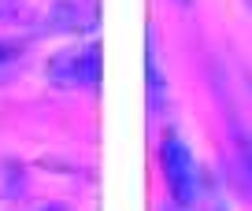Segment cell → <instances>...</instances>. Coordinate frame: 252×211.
<instances>
[{
  "mask_svg": "<svg viewBox=\"0 0 252 211\" xmlns=\"http://www.w3.org/2000/svg\"><path fill=\"white\" fill-rule=\"evenodd\" d=\"M145 78H149V111L159 115L167 100V82L159 70V56H156V33L149 30V45H145Z\"/></svg>",
  "mask_w": 252,
  "mask_h": 211,
  "instance_id": "4",
  "label": "cell"
},
{
  "mask_svg": "<svg viewBox=\"0 0 252 211\" xmlns=\"http://www.w3.org/2000/svg\"><path fill=\"white\" fill-rule=\"evenodd\" d=\"M245 4H249V8H252V0H245Z\"/></svg>",
  "mask_w": 252,
  "mask_h": 211,
  "instance_id": "9",
  "label": "cell"
},
{
  "mask_svg": "<svg viewBox=\"0 0 252 211\" xmlns=\"http://www.w3.org/2000/svg\"><path fill=\"white\" fill-rule=\"evenodd\" d=\"M26 11V0H0V23H8V19H19Z\"/></svg>",
  "mask_w": 252,
  "mask_h": 211,
  "instance_id": "7",
  "label": "cell"
},
{
  "mask_svg": "<svg viewBox=\"0 0 252 211\" xmlns=\"http://www.w3.org/2000/svg\"><path fill=\"white\" fill-rule=\"evenodd\" d=\"M159 167H163V181H167V189H171L174 204H178V208H193V204H197V193H200V171H197V159H193L189 145L174 130L163 133Z\"/></svg>",
  "mask_w": 252,
  "mask_h": 211,
  "instance_id": "1",
  "label": "cell"
},
{
  "mask_svg": "<svg viewBox=\"0 0 252 211\" xmlns=\"http://www.w3.org/2000/svg\"><path fill=\"white\" fill-rule=\"evenodd\" d=\"M48 82L60 89H96V82H100V45L56 52L48 60Z\"/></svg>",
  "mask_w": 252,
  "mask_h": 211,
  "instance_id": "2",
  "label": "cell"
},
{
  "mask_svg": "<svg viewBox=\"0 0 252 211\" xmlns=\"http://www.w3.org/2000/svg\"><path fill=\"white\" fill-rule=\"evenodd\" d=\"M26 63V45L23 41H0V86L4 82H11L23 70Z\"/></svg>",
  "mask_w": 252,
  "mask_h": 211,
  "instance_id": "6",
  "label": "cell"
},
{
  "mask_svg": "<svg viewBox=\"0 0 252 211\" xmlns=\"http://www.w3.org/2000/svg\"><path fill=\"white\" fill-rule=\"evenodd\" d=\"M48 211H60V208H48Z\"/></svg>",
  "mask_w": 252,
  "mask_h": 211,
  "instance_id": "10",
  "label": "cell"
},
{
  "mask_svg": "<svg viewBox=\"0 0 252 211\" xmlns=\"http://www.w3.org/2000/svg\"><path fill=\"white\" fill-rule=\"evenodd\" d=\"M96 26V0H56L48 11L52 33H86Z\"/></svg>",
  "mask_w": 252,
  "mask_h": 211,
  "instance_id": "3",
  "label": "cell"
},
{
  "mask_svg": "<svg viewBox=\"0 0 252 211\" xmlns=\"http://www.w3.org/2000/svg\"><path fill=\"white\" fill-rule=\"evenodd\" d=\"M234 156H237V171H241L245 189L252 193V133L237 122H234Z\"/></svg>",
  "mask_w": 252,
  "mask_h": 211,
  "instance_id": "5",
  "label": "cell"
},
{
  "mask_svg": "<svg viewBox=\"0 0 252 211\" xmlns=\"http://www.w3.org/2000/svg\"><path fill=\"white\" fill-rule=\"evenodd\" d=\"M178 4H189V0H178Z\"/></svg>",
  "mask_w": 252,
  "mask_h": 211,
  "instance_id": "8",
  "label": "cell"
}]
</instances>
